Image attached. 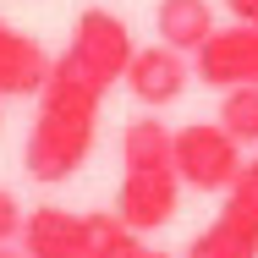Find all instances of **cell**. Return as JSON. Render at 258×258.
I'll use <instances>...</instances> for the list:
<instances>
[{"label": "cell", "instance_id": "6da1fadb", "mask_svg": "<svg viewBox=\"0 0 258 258\" xmlns=\"http://www.w3.org/2000/svg\"><path fill=\"white\" fill-rule=\"evenodd\" d=\"M99 99H104V88L94 77H83L66 55L50 66V77L39 88V115H33L28 149H22V165L39 187L72 181L88 165L94 138H99Z\"/></svg>", "mask_w": 258, "mask_h": 258}, {"label": "cell", "instance_id": "7a4b0ae2", "mask_svg": "<svg viewBox=\"0 0 258 258\" xmlns=\"http://www.w3.org/2000/svg\"><path fill=\"white\" fill-rule=\"evenodd\" d=\"M225 204L187 242V258H258V159L220 192Z\"/></svg>", "mask_w": 258, "mask_h": 258}, {"label": "cell", "instance_id": "3957f363", "mask_svg": "<svg viewBox=\"0 0 258 258\" xmlns=\"http://www.w3.org/2000/svg\"><path fill=\"white\" fill-rule=\"evenodd\" d=\"M132 28L115 17V11H104V6H88L77 22H72V39H66V60L83 72V77H94L99 88H115V83H126V66H132Z\"/></svg>", "mask_w": 258, "mask_h": 258}, {"label": "cell", "instance_id": "277c9868", "mask_svg": "<svg viewBox=\"0 0 258 258\" xmlns=\"http://www.w3.org/2000/svg\"><path fill=\"white\" fill-rule=\"evenodd\" d=\"M181 204V170L176 159H121V187H115V214L132 231H159L176 220Z\"/></svg>", "mask_w": 258, "mask_h": 258}, {"label": "cell", "instance_id": "5b68a950", "mask_svg": "<svg viewBox=\"0 0 258 258\" xmlns=\"http://www.w3.org/2000/svg\"><path fill=\"white\" fill-rule=\"evenodd\" d=\"M242 143L220 126V121H192L176 132V170H181V187L192 192H225L236 176H242Z\"/></svg>", "mask_w": 258, "mask_h": 258}, {"label": "cell", "instance_id": "8992f818", "mask_svg": "<svg viewBox=\"0 0 258 258\" xmlns=\"http://www.w3.org/2000/svg\"><path fill=\"white\" fill-rule=\"evenodd\" d=\"M192 77L209 88H242L258 83V22H231L214 28L204 39V50L192 55Z\"/></svg>", "mask_w": 258, "mask_h": 258}, {"label": "cell", "instance_id": "52a82bcc", "mask_svg": "<svg viewBox=\"0 0 258 258\" xmlns=\"http://www.w3.org/2000/svg\"><path fill=\"white\" fill-rule=\"evenodd\" d=\"M187 83H192V60L187 50H176V44H149V50L132 55V66H126V94L143 104V110H165V104H176L187 94Z\"/></svg>", "mask_w": 258, "mask_h": 258}, {"label": "cell", "instance_id": "ba28073f", "mask_svg": "<svg viewBox=\"0 0 258 258\" xmlns=\"http://www.w3.org/2000/svg\"><path fill=\"white\" fill-rule=\"evenodd\" d=\"M17 242H22V253H28V258H83V247H88V214L39 204V209L22 214Z\"/></svg>", "mask_w": 258, "mask_h": 258}, {"label": "cell", "instance_id": "9c48e42d", "mask_svg": "<svg viewBox=\"0 0 258 258\" xmlns=\"http://www.w3.org/2000/svg\"><path fill=\"white\" fill-rule=\"evenodd\" d=\"M50 66H55V55L44 50L33 33H17V28L0 17V94H6V99H39Z\"/></svg>", "mask_w": 258, "mask_h": 258}, {"label": "cell", "instance_id": "30bf717a", "mask_svg": "<svg viewBox=\"0 0 258 258\" xmlns=\"http://www.w3.org/2000/svg\"><path fill=\"white\" fill-rule=\"evenodd\" d=\"M154 33L165 44H176V50L198 55L204 39L214 33V6L209 0H159L154 6Z\"/></svg>", "mask_w": 258, "mask_h": 258}, {"label": "cell", "instance_id": "8fae6325", "mask_svg": "<svg viewBox=\"0 0 258 258\" xmlns=\"http://www.w3.org/2000/svg\"><path fill=\"white\" fill-rule=\"evenodd\" d=\"M143 231H132L115 209L110 214H88V247H83V258H143V242H138Z\"/></svg>", "mask_w": 258, "mask_h": 258}, {"label": "cell", "instance_id": "7c38bea8", "mask_svg": "<svg viewBox=\"0 0 258 258\" xmlns=\"http://www.w3.org/2000/svg\"><path fill=\"white\" fill-rule=\"evenodd\" d=\"M242 149H258V83L242 88H220V115H214Z\"/></svg>", "mask_w": 258, "mask_h": 258}, {"label": "cell", "instance_id": "4fadbf2b", "mask_svg": "<svg viewBox=\"0 0 258 258\" xmlns=\"http://www.w3.org/2000/svg\"><path fill=\"white\" fill-rule=\"evenodd\" d=\"M17 231H22V204L0 187V242H17Z\"/></svg>", "mask_w": 258, "mask_h": 258}, {"label": "cell", "instance_id": "5bb4252c", "mask_svg": "<svg viewBox=\"0 0 258 258\" xmlns=\"http://www.w3.org/2000/svg\"><path fill=\"white\" fill-rule=\"evenodd\" d=\"M231 22H258V0H225Z\"/></svg>", "mask_w": 258, "mask_h": 258}, {"label": "cell", "instance_id": "9a60e30c", "mask_svg": "<svg viewBox=\"0 0 258 258\" xmlns=\"http://www.w3.org/2000/svg\"><path fill=\"white\" fill-rule=\"evenodd\" d=\"M0 258H28V253H22V242H0Z\"/></svg>", "mask_w": 258, "mask_h": 258}, {"label": "cell", "instance_id": "2e32d148", "mask_svg": "<svg viewBox=\"0 0 258 258\" xmlns=\"http://www.w3.org/2000/svg\"><path fill=\"white\" fill-rule=\"evenodd\" d=\"M143 258H170V253H149V247H143Z\"/></svg>", "mask_w": 258, "mask_h": 258}, {"label": "cell", "instance_id": "e0dca14e", "mask_svg": "<svg viewBox=\"0 0 258 258\" xmlns=\"http://www.w3.org/2000/svg\"><path fill=\"white\" fill-rule=\"evenodd\" d=\"M0 99H6V94H0Z\"/></svg>", "mask_w": 258, "mask_h": 258}]
</instances>
